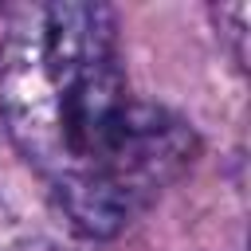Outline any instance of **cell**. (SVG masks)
<instances>
[{
  "instance_id": "cell-1",
  "label": "cell",
  "mask_w": 251,
  "mask_h": 251,
  "mask_svg": "<svg viewBox=\"0 0 251 251\" xmlns=\"http://www.w3.org/2000/svg\"><path fill=\"white\" fill-rule=\"evenodd\" d=\"M114 12L20 4L0 35V122L67 224L90 239L133 224L188 165L196 137L129 90Z\"/></svg>"
}]
</instances>
